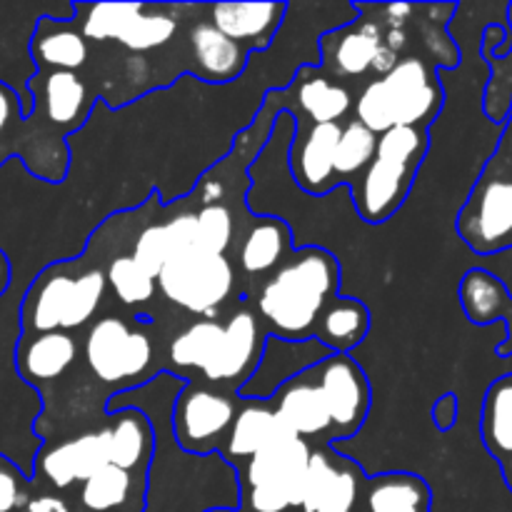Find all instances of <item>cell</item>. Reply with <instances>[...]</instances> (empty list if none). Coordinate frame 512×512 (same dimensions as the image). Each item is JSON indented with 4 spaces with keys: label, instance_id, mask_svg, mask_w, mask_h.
Here are the masks:
<instances>
[{
    "label": "cell",
    "instance_id": "27",
    "mask_svg": "<svg viewBox=\"0 0 512 512\" xmlns=\"http://www.w3.org/2000/svg\"><path fill=\"white\" fill-rule=\"evenodd\" d=\"M30 58L43 73L48 70L78 73L88 65L90 45L75 23L43 15L35 23L33 38H30Z\"/></svg>",
    "mask_w": 512,
    "mask_h": 512
},
{
    "label": "cell",
    "instance_id": "41",
    "mask_svg": "<svg viewBox=\"0 0 512 512\" xmlns=\"http://www.w3.org/2000/svg\"><path fill=\"white\" fill-rule=\"evenodd\" d=\"M433 423L438 430H450L458 423V395L445 393L433 405Z\"/></svg>",
    "mask_w": 512,
    "mask_h": 512
},
{
    "label": "cell",
    "instance_id": "22",
    "mask_svg": "<svg viewBox=\"0 0 512 512\" xmlns=\"http://www.w3.org/2000/svg\"><path fill=\"white\" fill-rule=\"evenodd\" d=\"M280 93L295 100L300 115L298 118L293 115V118L305 120V123H340L353 110V93L310 63L300 65L295 73V83Z\"/></svg>",
    "mask_w": 512,
    "mask_h": 512
},
{
    "label": "cell",
    "instance_id": "42",
    "mask_svg": "<svg viewBox=\"0 0 512 512\" xmlns=\"http://www.w3.org/2000/svg\"><path fill=\"white\" fill-rule=\"evenodd\" d=\"M18 512H73V508H70L68 500L60 498V495L38 493V495H30Z\"/></svg>",
    "mask_w": 512,
    "mask_h": 512
},
{
    "label": "cell",
    "instance_id": "2",
    "mask_svg": "<svg viewBox=\"0 0 512 512\" xmlns=\"http://www.w3.org/2000/svg\"><path fill=\"white\" fill-rule=\"evenodd\" d=\"M105 270L78 268L75 260L48 265L30 283L20 303L23 335L73 333L85 328L100 310L105 298Z\"/></svg>",
    "mask_w": 512,
    "mask_h": 512
},
{
    "label": "cell",
    "instance_id": "35",
    "mask_svg": "<svg viewBox=\"0 0 512 512\" xmlns=\"http://www.w3.org/2000/svg\"><path fill=\"white\" fill-rule=\"evenodd\" d=\"M375 148H378V135L358 120H348L340 128L338 145H335V183L350 188L360 178V173L373 163Z\"/></svg>",
    "mask_w": 512,
    "mask_h": 512
},
{
    "label": "cell",
    "instance_id": "3",
    "mask_svg": "<svg viewBox=\"0 0 512 512\" xmlns=\"http://www.w3.org/2000/svg\"><path fill=\"white\" fill-rule=\"evenodd\" d=\"M445 103L438 73L428 60L400 58L398 65L383 78H375L360 90L355 105V120L375 135L400 125L428 128L438 118Z\"/></svg>",
    "mask_w": 512,
    "mask_h": 512
},
{
    "label": "cell",
    "instance_id": "40",
    "mask_svg": "<svg viewBox=\"0 0 512 512\" xmlns=\"http://www.w3.org/2000/svg\"><path fill=\"white\" fill-rule=\"evenodd\" d=\"M375 13H380L383 18L378 20L380 25H385V30H405L410 15L415 13V5L410 3H388V5H375Z\"/></svg>",
    "mask_w": 512,
    "mask_h": 512
},
{
    "label": "cell",
    "instance_id": "38",
    "mask_svg": "<svg viewBox=\"0 0 512 512\" xmlns=\"http://www.w3.org/2000/svg\"><path fill=\"white\" fill-rule=\"evenodd\" d=\"M33 480L0 455V512H18L30 498Z\"/></svg>",
    "mask_w": 512,
    "mask_h": 512
},
{
    "label": "cell",
    "instance_id": "39",
    "mask_svg": "<svg viewBox=\"0 0 512 512\" xmlns=\"http://www.w3.org/2000/svg\"><path fill=\"white\" fill-rule=\"evenodd\" d=\"M15 120H23V103H20V95L15 93L8 83L0 80V135H3Z\"/></svg>",
    "mask_w": 512,
    "mask_h": 512
},
{
    "label": "cell",
    "instance_id": "25",
    "mask_svg": "<svg viewBox=\"0 0 512 512\" xmlns=\"http://www.w3.org/2000/svg\"><path fill=\"white\" fill-rule=\"evenodd\" d=\"M80 355L73 333L23 335L15 350V368L28 385H48L63 378Z\"/></svg>",
    "mask_w": 512,
    "mask_h": 512
},
{
    "label": "cell",
    "instance_id": "8",
    "mask_svg": "<svg viewBox=\"0 0 512 512\" xmlns=\"http://www.w3.org/2000/svg\"><path fill=\"white\" fill-rule=\"evenodd\" d=\"M238 393H228L203 380H188L178 390L170 410L173 440L193 455H213L223 448L225 435L238 413Z\"/></svg>",
    "mask_w": 512,
    "mask_h": 512
},
{
    "label": "cell",
    "instance_id": "7",
    "mask_svg": "<svg viewBox=\"0 0 512 512\" xmlns=\"http://www.w3.org/2000/svg\"><path fill=\"white\" fill-rule=\"evenodd\" d=\"M180 5L88 3L75 5L85 40H115L130 53L160 50L178 33Z\"/></svg>",
    "mask_w": 512,
    "mask_h": 512
},
{
    "label": "cell",
    "instance_id": "21",
    "mask_svg": "<svg viewBox=\"0 0 512 512\" xmlns=\"http://www.w3.org/2000/svg\"><path fill=\"white\" fill-rule=\"evenodd\" d=\"M285 438H295V435H290V430L285 428L283 420L278 418V413H275L268 400L240 398L238 413H235L233 425L225 435L220 455L228 465L240 468L245 460H250L260 450L270 448V445Z\"/></svg>",
    "mask_w": 512,
    "mask_h": 512
},
{
    "label": "cell",
    "instance_id": "18",
    "mask_svg": "<svg viewBox=\"0 0 512 512\" xmlns=\"http://www.w3.org/2000/svg\"><path fill=\"white\" fill-rule=\"evenodd\" d=\"M268 403L290 435L310 445H330V415L310 370L285 383Z\"/></svg>",
    "mask_w": 512,
    "mask_h": 512
},
{
    "label": "cell",
    "instance_id": "16",
    "mask_svg": "<svg viewBox=\"0 0 512 512\" xmlns=\"http://www.w3.org/2000/svg\"><path fill=\"white\" fill-rule=\"evenodd\" d=\"M108 465V443H105V428L93 433L78 435V438L63 440L53 448L40 450L35 458V473L30 480H43L53 490H70L83 485L93 473Z\"/></svg>",
    "mask_w": 512,
    "mask_h": 512
},
{
    "label": "cell",
    "instance_id": "9",
    "mask_svg": "<svg viewBox=\"0 0 512 512\" xmlns=\"http://www.w3.org/2000/svg\"><path fill=\"white\" fill-rule=\"evenodd\" d=\"M310 373L318 383L330 415V445H338L340 440L360 433L373 405V390L358 360L353 355L330 353L315 368H310Z\"/></svg>",
    "mask_w": 512,
    "mask_h": 512
},
{
    "label": "cell",
    "instance_id": "5",
    "mask_svg": "<svg viewBox=\"0 0 512 512\" xmlns=\"http://www.w3.org/2000/svg\"><path fill=\"white\" fill-rule=\"evenodd\" d=\"M155 283L158 293L175 308L200 320H218L238 288V273L228 255L188 250L168 260Z\"/></svg>",
    "mask_w": 512,
    "mask_h": 512
},
{
    "label": "cell",
    "instance_id": "43",
    "mask_svg": "<svg viewBox=\"0 0 512 512\" xmlns=\"http://www.w3.org/2000/svg\"><path fill=\"white\" fill-rule=\"evenodd\" d=\"M403 58V55H398L395 50H390L388 45H380L378 53H375V60H373V73L375 78H383V75H388L390 70L398 65V60Z\"/></svg>",
    "mask_w": 512,
    "mask_h": 512
},
{
    "label": "cell",
    "instance_id": "23",
    "mask_svg": "<svg viewBox=\"0 0 512 512\" xmlns=\"http://www.w3.org/2000/svg\"><path fill=\"white\" fill-rule=\"evenodd\" d=\"M110 420L103 425L108 443V465L148 475L155 455V430L148 415L140 408H125L108 413Z\"/></svg>",
    "mask_w": 512,
    "mask_h": 512
},
{
    "label": "cell",
    "instance_id": "11",
    "mask_svg": "<svg viewBox=\"0 0 512 512\" xmlns=\"http://www.w3.org/2000/svg\"><path fill=\"white\" fill-rule=\"evenodd\" d=\"M265 338H268V333L260 325L258 315L243 300L223 323L220 353L203 383L228 390V393H238L258 365Z\"/></svg>",
    "mask_w": 512,
    "mask_h": 512
},
{
    "label": "cell",
    "instance_id": "46",
    "mask_svg": "<svg viewBox=\"0 0 512 512\" xmlns=\"http://www.w3.org/2000/svg\"><path fill=\"white\" fill-rule=\"evenodd\" d=\"M205 512H240L238 508H230V505H228V508H210V510H205Z\"/></svg>",
    "mask_w": 512,
    "mask_h": 512
},
{
    "label": "cell",
    "instance_id": "30",
    "mask_svg": "<svg viewBox=\"0 0 512 512\" xmlns=\"http://www.w3.org/2000/svg\"><path fill=\"white\" fill-rule=\"evenodd\" d=\"M430 485L415 473L370 475L363 490L360 512H430Z\"/></svg>",
    "mask_w": 512,
    "mask_h": 512
},
{
    "label": "cell",
    "instance_id": "29",
    "mask_svg": "<svg viewBox=\"0 0 512 512\" xmlns=\"http://www.w3.org/2000/svg\"><path fill=\"white\" fill-rule=\"evenodd\" d=\"M195 250V213H180L165 223H153L135 238L133 260L153 278L168 260Z\"/></svg>",
    "mask_w": 512,
    "mask_h": 512
},
{
    "label": "cell",
    "instance_id": "28",
    "mask_svg": "<svg viewBox=\"0 0 512 512\" xmlns=\"http://www.w3.org/2000/svg\"><path fill=\"white\" fill-rule=\"evenodd\" d=\"M293 253V230L283 218L258 215L238 243V268L245 278H268Z\"/></svg>",
    "mask_w": 512,
    "mask_h": 512
},
{
    "label": "cell",
    "instance_id": "17",
    "mask_svg": "<svg viewBox=\"0 0 512 512\" xmlns=\"http://www.w3.org/2000/svg\"><path fill=\"white\" fill-rule=\"evenodd\" d=\"M383 45V25L375 18H358L338 25L320 38L318 63L333 80H360L373 70V60Z\"/></svg>",
    "mask_w": 512,
    "mask_h": 512
},
{
    "label": "cell",
    "instance_id": "45",
    "mask_svg": "<svg viewBox=\"0 0 512 512\" xmlns=\"http://www.w3.org/2000/svg\"><path fill=\"white\" fill-rule=\"evenodd\" d=\"M498 463H500V468H503V478H505V485H508V488H510V493H512V453H510V455H505V458H500Z\"/></svg>",
    "mask_w": 512,
    "mask_h": 512
},
{
    "label": "cell",
    "instance_id": "34",
    "mask_svg": "<svg viewBox=\"0 0 512 512\" xmlns=\"http://www.w3.org/2000/svg\"><path fill=\"white\" fill-rule=\"evenodd\" d=\"M480 435L498 460L512 453V375L495 380L485 393Z\"/></svg>",
    "mask_w": 512,
    "mask_h": 512
},
{
    "label": "cell",
    "instance_id": "31",
    "mask_svg": "<svg viewBox=\"0 0 512 512\" xmlns=\"http://www.w3.org/2000/svg\"><path fill=\"white\" fill-rule=\"evenodd\" d=\"M370 333V310L363 300L358 298H338L330 300L315 323L313 338L330 353H345L363 345Z\"/></svg>",
    "mask_w": 512,
    "mask_h": 512
},
{
    "label": "cell",
    "instance_id": "14",
    "mask_svg": "<svg viewBox=\"0 0 512 512\" xmlns=\"http://www.w3.org/2000/svg\"><path fill=\"white\" fill-rule=\"evenodd\" d=\"M330 355L328 348L315 338L308 340H280L268 335L263 343L258 365L238 390V398L243 400H270L285 383L298 378L305 370L315 368L320 360Z\"/></svg>",
    "mask_w": 512,
    "mask_h": 512
},
{
    "label": "cell",
    "instance_id": "1",
    "mask_svg": "<svg viewBox=\"0 0 512 512\" xmlns=\"http://www.w3.org/2000/svg\"><path fill=\"white\" fill-rule=\"evenodd\" d=\"M340 295V260L320 245L295 248L253 295L265 333L280 340L313 338L325 305Z\"/></svg>",
    "mask_w": 512,
    "mask_h": 512
},
{
    "label": "cell",
    "instance_id": "13",
    "mask_svg": "<svg viewBox=\"0 0 512 512\" xmlns=\"http://www.w3.org/2000/svg\"><path fill=\"white\" fill-rule=\"evenodd\" d=\"M420 165L375 155L373 163L350 185L355 213L368 225H380L393 218L408 200Z\"/></svg>",
    "mask_w": 512,
    "mask_h": 512
},
{
    "label": "cell",
    "instance_id": "24",
    "mask_svg": "<svg viewBox=\"0 0 512 512\" xmlns=\"http://www.w3.org/2000/svg\"><path fill=\"white\" fill-rule=\"evenodd\" d=\"M188 43L193 73L203 83H230V80H238L243 70L248 68V50L240 48L230 38H225L208 20L193 23L188 33Z\"/></svg>",
    "mask_w": 512,
    "mask_h": 512
},
{
    "label": "cell",
    "instance_id": "36",
    "mask_svg": "<svg viewBox=\"0 0 512 512\" xmlns=\"http://www.w3.org/2000/svg\"><path fill=\"white\" fill-rule=\"evenodd\" d=\"M105 283L110 293L125 308H143L153 303L158 295V283L148 270L140 268L133 260V255H118L105 268Z\"/></svg>",
    "mask_w": 512,
    "mask_h": 512
},
{
    "label": "cell",
    "instance_id": "37",
    "mask_svg": "<svg viewBox=\"0 0 512 512\" xmlns=\"http://www.w3.org/2000/svg\"><path fill=\"white\" fill-rule=\"evenodd\" d=\"M233 243V210L223 203L200 205V210H195V250L210 255H228Z\"/></svg>",
    "mask_w": 512,
    "mask_h": 512
},
{
    "label": "cell",
    "instance_id": "26",
    "mask_svg": "<svg viewBox=\"0 0 512 512\" xmlns=\"http://www.w3.org/2000/svg\"><path fill=\"white\" fill-rule=\"evenodd\" d=\"M148 475L103 465L78 485V505L83 512H145Z\"/></svg>",
    "mask_w": 512,
    "mask_h": 512
},
{
    "label": "cell",
    "instance_id": "44",
    "mask_svg": "<svg viewBox=\"0 0 512 512\" xmlns=\"http://www.w3.org/2000/svg\"><path fill=\"white\" fill-rule=\"evenodd\" d=\"M10 280H13V265H10L8 255L0 250V298H3L5 290L10 288Z\"/></svg>",
    "mask_w": 512,
    "mask_h": 512
},
{
    "label": "cell",
    "instance_id": "32",
    "mask_svg": "<svg viewBox=\"0 0 512 512\" xmlns=\"http://www.w3.org/2000/svg\"><path fill=\"white\" fill-rule=\"evenodd\" d=\"M220 343H223V323L220 320H195L170 340L168 360L173 370L193 373L200 380H205V375L215 365V358H218Z\"/></svg>",
    "mask_w": 512,
    "mask_h": 512
},
{
    "label": "cell",
    "instance_id": "4",
    "mask_svg": "<svg viewBox=\"0 0 512 512\" xmlns=\"http://www.w3.org/2000/svg\"><path fill=\"white\" fill-rule=\"evenodd\" d=\"M313 445L285 438L245 460L238 470L240 512H295Z\"/></svg>",
    "mask_w": 512,
    "mask_h": 512
},
{
    "label": "cell",
    "instance_id": "6",
    "mask_svg": "<svg viewBox=\"0 0 512 512\" xmlns=\"http://www.w3.org/2000/svg\"><path fill=\"white\" fill-rule=\"evenodd\" d=\"M83 355L95 380L115 385L118 393L133 390L153 368V330L148 323L128 325L118 315H105L85 333Z\"/></svg>",
    "mask_w": 512,
    "mask_h": 512
},
{
    "label": "cell",
    "instance_id": "47",
    "mask_svg": "<svg viewBox=\"0 0 512 512\" xmlns=\"http://www.w3.org/2000/svg\"><path fill=\"white\" fill-rule=\"evenodd\" d=\"M510 155H512V140H510Z\"/></svg>",
    "mask_w": 512,
    "mask_h": 512
},
{
    "label": "cell",
    "instance_id": "20",
    "mask_svg": "<svg viewBox=\"0 0 512 512\" xmlns=\"http://www.w3.org/2000/svg\"><path fill=\"white\" fill-rule=\"evenodd\" d=\"M30 100H35L33 110H43L45 120L55 128L78 130L88 120L93 98L78 73H63V70H40L35 78L28 80Z\"/></svg>",
    "mask_w": 512,
    "mask_h": 512
},
{
    "label": "cell",
    "instance_id": "15",
    "mask_svg": "<svg viewBox=\"0 0 512 512\" xmlns=\"http://www.w3.org/2000/svg\"><path fill=\"white\" fill-rule=\"evenodd\" d=\"M343 123H305L295 120L288 168L300 190L308 195H328L335 188V145Z\"/></svg>",
    "mask_w": 512,
    "mask_h": 512
},
{
    "label": "cell",
    "instance_id": "19",
    "mask_svg": "<svg viewBox=\"0 0 512 512\" xmlns=\"http://www.w3.org/2000/svg\"><path fill=\"white\" fill-rule=\"evenodd\" d=\"M208 23H213L225 38L238 43L248 53L270 48L275 33L283 25L288 3H210L203 5Z\"/></svg>",
    "mask_w": 512,
    "mask_h": 512
},
{
    "label": "cell",
    "instance_id": "12",
    "mask_svg": "<svg viewBox=\"0 0 512 512\" xmlns=\"http://www.w3.org/2000/svg\"><path fill=\"white\" fill-rule=\"evenodd\" d=\"M458 233L475 253H498L512 245V180H488L460 210Z\"/></svg>",
    "mask_w": 512,
    "mask_h": 512
},
{
    "label": "cell",
    "instance_id": "33",
    "mask_svg": "<svg viewBox=\"0 0 512 512\" xmlns=\"http://www.w3.org/2000/svg\"><path fill=\"white\" fill-rule=\"evenodd\" d=\"M460 305L473 325H490L505 315L510 305V290L503 280L485 268H473L460 280Z\"/></svg>",
    "mask_w": 512,
    "mask_h": 512
},
{
    "label": "cell",
    "instance_id": "10",
    "mask_svg": "<svg viewBox=\"0 0 512 512\" xmlns=\"http://www.w3.org/2000/svg\"><path fill=\"white\" fill-rule=\"evenodd\" d=\"M368 475L335 445H313L295 512H360Z\"/></svg>",
    "mask_w": 512,
    "mask_h": 512
}]
</instances>
